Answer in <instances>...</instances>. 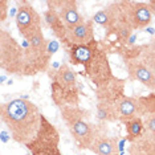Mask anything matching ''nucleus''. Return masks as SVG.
<instances>
[{
    "instance_id": "4",
    "label": "nucleus",
    "mask_w": 155,
    "mask_h": 155,
    "mask_svg": "<svg viewBox=\"0 0 155 155\" xmlns=\"http://www.w3.org/2000/svg\"><path fill=\"white\" fill-rule=\"evenodd\" d=\"M153 20V11L147 3H135L130 9V21L133 28H144Z\"/></svg>"
},
{
    "instance_id": "21",
    "label": "nucleus",
    "mask_w": 155,
    "mask_h": 155,
    "mask_svg": "<svg viewBox=\"0 0 155 155\" xmlns=\"http://www.w3.org/2000/svg\"><path fill=\"white\" fill-rule=\"evenodd\" d=\"M47 52H49L51 54H53L54 52H57V49H58V44L56 43V41H52V43H49L48 45H47Z\"/></svg>"
},
{
    "instance_id": "20",
    "label": "nucleus",
    "mask_w": 155,
    "mask_h": 155,
    "mask_svg": "<svg viewBox=\"0 0 155 155\" xmlns=\"http://www.w3.org/2000/svg\"><path fill=\"white\" fill-rule=\"evenodd\" d=\"M0 7H2V9H0V21H4L7 17V2L2 0L0 2Z\"/></svg>"
},
{
    "instance_id": "16",
    "label": "nucleus",
    "mask_w": 155,
    "mask_h": 155,
    "mask_svg": "<svg viewBox=\"0 0 155 155\" xmlns=\"http://www.w3.org/2000/svg\"><path fill=\"white\" fill-rule=\"evenodd\" d=\"M36 147V149H32L33 150V155H61L60 154V151L57 149V144L56 142L52 144V146H49L48 149H41V146H33Z\"/></svg>"
},
{
    "instance_id": "8",
    "label": "nucleus",
    "mask_w": 155,
    "mask_h": 155,
    "mask_svg": "<svg viewBox=\"0 0 155 155\" xmlns=\"http://www.w3.org/2000/svg\"><path fill=\"white\" fill-rule=\"evenodd\" d=\"M91 151H94L97 155H114L115 150H117V143L111 138H106V137H100L91 143L89 147Z\"/></svg>"
},
{
    "instance_id": "22",
    "label": "nucleus",
    "mask_w": 155,
    "mask_h": 155,
    "mask_svg": "<svg viewBox=\"0 0 155 155\" xmlns=\"http://www.w3.org/2000/svg\"><path fill=\"white\" fill-rule=\"evenodd\" d=\"M8 139H9V138H8V135H7L5 130H2V142H3V143H5Z\"/></svg>"
},
{
    "instance_id": "12",
    "label": "nucleus",
    "mask_w": 155,
    "mask_h": 155,
    "mask_svg": "<svg viewBox=\"0 0 155 155\" xmlns=\"http://www.w3.org/2000/svg\"><path fill=\"white\" fill-rule=\"evenodd\" d=\"M97 118L101 121H114L115 111L114 107L107 102H101L97 106Z\"/></svg>"
},
{
    "instance_id": "15",
    "label": "nucleus",
    "mask_w": 155,
    "mask_h": 155,
    "mask_svg": "<svg viewBox=\"0 0 155 155\" xmlns=\"http://www.w3.org/2000/svg\"><path fill=\"white\" fill-rule=\"evenodd\" d=\"M143 130V123L139 118H133L127 122V131L131 137H139Z\"/></svg>"
},
{
    "instance_id": "11",
    "label": "nucleus",
    "mask_w": 155,
    "mask_h": 155,
    "mask_svg": "<svg viewBox=\"0 0 155 155\" xmlns=\"http://www.w3.org/2000/svg\"><path fill=\"white\" fill-rule=\"evenodd\" d=\"M44 19H45V21L48 23L49 27L53 28V31L56 33L61 35V36H62L61 31H64V27H62V20H61V17L57 15V12H56L54 9L49 8L48 11L44 13Z\"/></svg>"
},
{
    "instance_id": "2",
    "label": "nucleus",
    "mask_w": 155,
    "mask_h": 155,
    "mask_svg": "<svg viewBox=\"0 0 155 155\" xmlns=\"http://www.w3.org/2000/svg\"><path fill=\"white\" fill-rule=\"evenodd\" d=\"M16 25L19 32L28 41L35 33L40 32V16L29 3L21 2L19 3V9L16 13Z\"/></svg>"
},
{
    "instance_id": "25",
    "label": "nucleus",
    "mask_w": 155,
    "mask_h": 155,
    "mask_svg": "<svg viewBox=\"0 0 155 155\" xmlns=\"http://www.w3.org/2000/svg\"><path fill=\"white\" fill-rule=\"evenodd\" d=\"M153 47L155 48V40H154V43H153Z\"/></svg>"
},
{
    "instance_id": "23",
    "label": "nucleus",
    "mask_w": 155,
    "mask_h": 155,
    "mask_svg": "<svg viewBox=\"0 0 155 155\" xmlns=\"http://www.w3.org/2000/svg\"><path fill=\"white\" fill-rule=\"evenodd\" d=\"M149 5H150L151 11H154V12H155V0H153V2H150V3H149Z\"/></svg>"
},
{
    "instance_id": "13",
    "label": "nucleus",
    "mask_w": 155,
    "mask_h": 155,
    "mask_svg": "<svg viewBox=\"0 0 155 155\" xmlns=\"http://www.w3.org/2000/svg\"><path fill=\"white\" fill-rule=\"evenodd\" d=\"M58 80L65 86H73L76 84V73L69 69L68 65H62L58 70Z\"/></svg>"
},
{
    "instance_id": "14",
    "label": "nucleus",
    "mask_w": 155,
    "mask_h": 155,
    "mask_svg": "<svg viewBox=\"0 0 155 155\" xmlns=\"http://www.w3.org/2000/svg\"><path fill=\"white\" fill-rule=\"evenodd\" d=\"M28 43H29L31 48L33 49L35 52H47V43H45V38H44V35L43 32H37L35 33L32 37L28 40Z\"/></svg>"
},
{
    "instance_id": "3",
    "label": "nucleus",
    "mask_w": 155,
    "mask_h": 155,
    "mask_svg": "<svg viewBox=\"0 0 155 155\" xmlns=\"http://www.w3.org/2000/svg\"><path fill=\"white\" fill-rule=\"evenodd\" d=\"M66 123L69 125V129L72 131L73 137L78 142L81 147H89L93 142V130L91 126L82 118L77 117L74 114H65L64 115Z\"/></svg>"
},
{
    "instance_id": "1",
    "label": "nucleus",
    "mask_w": 155,
    "mask_h": 155,
    "mask_svg": "<svg viewBox=\"0 0 155 155\" xmlns=\"http://www.w3.org/2000/svg\"><path fill=\"white\" fill-rule=\"evenodd\" d=\"M2 121L7 125L13 139L28 144L40 131L43 115L33 102L16 98L2 105Z\"/></svg>"
},
{
    "instance_id": "10",
    "label": "nucleus",
    "mask_w": 155,
    "mask_h": 155,
    "mask_svg": "<svg viewBox=\"0 0 155 155\" xmlns=\"http://www.w3.org/2000/svg\"><path fill=\"white\" fill-rule=\"evenodd\" d=\"M115 11L113 8H105V9H101L98 11L96 15L93 16V21L97 23L98 25H102L105 28H109L111 27L113 24L115 23Z\"/></svg>"
},
{
    "instance_id": "17",
    "label": "nucleus",
    "mask_w": 155,
    "mask_h": 155,
    "mask_svg": "<svg viewBox=\"0 0 155 155\" xmlns=\"http://www.w3.org/2000/svg\"><path fill=\"white\" fill-rule=\"evenodd\" d=\"M74 58L78 62H86L90 58V51L86 47L81 45V47L74 49Z\"/></svg>"
},
{
    "instance_id": "6",
    "label": "nucleus",
    "mask_w": 155,
    "mask_h": 155,
    "mask_svg": "<svg viewBox=\"0 0 155 155\" xmlns=\"http://www.w3.org/2000/svg\"><path fill=\"white\" fill-rule=\"evenodd\" d=\"M130 73H131L133 78L138 80L144 86L150 87V89H155L154 73L147 66H144L143 64H133L130 66Z\"/></svg>"
},
{
    "instance_id": "19",
    "label": "nucleus",
    "mask_w": 155,
    "mask_h": 155,
    "mask_svg": "<svg viewBox=\"0 0 155 155\" xmlns=\"http://www.w3.org/2000/svg\"><path fill=\"white\" fill-rule=\"evenodd\" d=\"M118 33H119V36H121L123 40H129V36H130V33H131V31H130V27H126L125 24H123V25L119 27Z\"/></svg>"
},
{
    "instance_id": "24",
    "label": "nucleus",
    "mask_w": 155,
    "mask_h": 155,
    "mask_svg": "<svg viewBox=\"0 0 155 155\" xmlns=\"http://www.w3.org/2000/svg\"><path fill=\"white\" fill-rule=\"evenodd\" d=\"M135 37H137V36L130 37V38H129V44H133V43H134V40H135Z\"/></svg>"
},
{
    "instance_id": "18",
    "label": "nucleus",
    "mask_w": 155,
    "mask_h": 155,
    "mask_svg": "<svg viewBox=\"0 0 155 155\" xmlns=\"http://www.w3.org/2000/svg\"><path fill=\"white\" fill-rule=\"evenodd\" d=\"M144 123H146V127H147V130L150 131L151 137H153V138L155 139V113H154V114H150L149 117L146 118Z\"/></svg>"
},
{
    "instance_id": "9",
    "label": "nucleus",
    "mask_w": 155,
    "mask_h": 155,
    "mask_svg": "<svg viewBox=\"0 0 155 155\" xmlns=\"http://www.w3.org/2000/svg\"><path fill=\"white\" fill-rule=\"evenodd\" d=\"M138 101L135 98H130V97H126L121 100L118 102V106H117V110H118V114L121 115L122 118H133L134 115L137 114V110H138Z\"/></svg>"
},
{
    "instance_id": "7",
    "label": "nucleus",
    "mask_w": 155,
    "mask_h": 155,
    "mask_svg": "<svg viewBox=\"0 0 155 155\" xmlns=\"http://www.w3.org/2000/svg\"><path fill=\"white\" fill-rule=\"evenodd\" d=\"M69 38L74 44H87L93 38V28L91 23H82L80 25L74 27L73 29L68 31Z\"/></svg>"
},
{
    "instance_id": "5",
    "label": "nucleus",
    "mask_w": 155,
    "mask_h": 155,
    "mask_svg": "<svg viewBox=\"0 0 155 155\" xmlns=\"http://www.w3.org/2000/svg\"><path fill=\"white\" fill-rule=\"evenodd\" d=\"M60 4H61V16L60 17L68 28V31L84 23L82 16L80 15L78 9H77L76 2H62Z\"/></svg>"
}]
</instances>
